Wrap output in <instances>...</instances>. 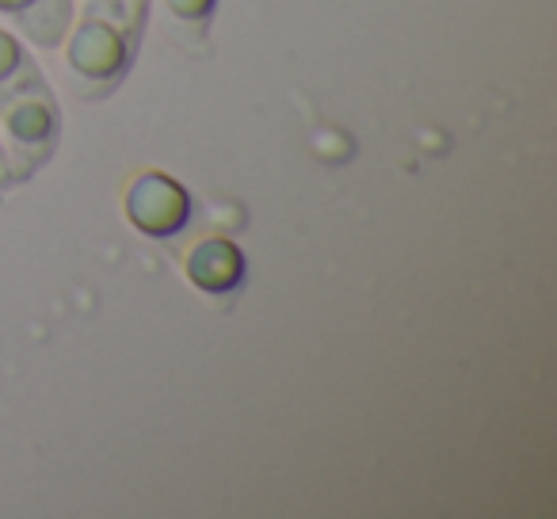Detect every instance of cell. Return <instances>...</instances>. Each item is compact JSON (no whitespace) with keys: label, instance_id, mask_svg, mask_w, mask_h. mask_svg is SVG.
I'll list each match as a JSON object with an SVG mask.
<instances>
[{"label":"cell","instance_id":"1","mask_svg":"<svg viewBox=\"0 0 557 519\" xmlns=\"http://www.w3.org/2000/svg\"><path fill=\"white\" fill-rule=\"evenodd\" d=\"M146 24L149 12L131 9L123 0H81L70 32L58 42L73 100L100 103L119 92L138 62Z\"/></svg>","mask_w":557,"mask_h":519},{"label":"cell","instance_id":"2","mask_svg":"<svg viewBox=\"0 0 557 519\" xmlns=\"http://www.w3.org/2000/svg\"><path fill=\"white\" fill-rule=\"evenodd\" d=\"M62 141V103L42 73L0 96V146L16 184L35 180Z\"/></svg>","mask_w":557,"mask_h":519},{"label":"cell","instance_id":"3","mask_svg":"<svg viewBox=\"0 0 557 519\" xmlns=\"http://www.w3.org/2000/svg\"><path fill=\"white\" fill-rule=\"evenodd\" d=\"M126 218L138 225L146 237H176L180 230H187L195 214V202L184 187L172 176L161 172H141L131 187H126Z\"/></svg>","mask_w":557,"mask_h":519},{"label":"cell","instance_id":"4","mask_svg":"<svg viewBox=\"0 0 557 519\" xmlns=\"http://www.w3.org/2000/svg\"><path fill=\"white\" fill-rule=\"evenodd\" d=\"M77 12V0H0V20L32 50H58Z\"/></svg>","mask_w":557,"mask_h":519},{"label":"cell","instance_id":"5","mask_svg":"<svg viewBox=\"0 0 557 519\" xmlns=\"http://www.w3.org/2000/svg\"><path fill=\"white\" fill-rule=\"evenodd\" d=\"M184 268H187V280H191L199 291H207V295L237 291L240 275H245V260H240V252L230 245V240H218V237L199 240V245L187 252Z\"/></svg>","mask_w":557,"mask_h":519},{"label":"cell","instance_id":"6","mask_svg":"<svg viewBox=\"0 0 557 519\" xmlns=\"http://www.w3.org/2000/svg\"><path fill=\"white\" fill-rule=\"evenodd\" d=\"M153 12L172 42L184 50H202L210 42L218 0H149V16Z\"/></svg>","mask_w":557,"mask_h":519},{"label":"cell","instance_id":"7","mask_svg":"<svg viewBox=\"0 0 557 519\" xmlns=\"http://www.w3.org/2000/svg\"><path fill=\"white\" fill-rule=\"evenodd\" d=\"M35 73H42V70H39V62H35L32 47L0 20V96L20 88L24 81H32Z\"/></svg>","mask_w":557,"mask_h":519},{"label":"cell","instance_id":"8","mask_svg":"<svg viewBox=\"0 0 557 519\" xmlns=\"http://www.w3.org/2000/svg\"><path fill=\"white\" fill-rule=\"evenodd\" d=\"M16 184L12 180V169H9V157H4V146H0V191H9V187Z\"/></svg>","mask_w":557,"mask_h":519},{"label":"cell","instance_id":"9","mask_svg":"<svg viewBox=\"0 0 557 519\" xmlns=\"http://www.w3.org/2000/svg\"><path fill=\"white\" fill-rule=\"evenodd\" d=\"M123 4H131V9H141V12H149V0H123Z\"/></svg>","mask_w":557,"mask_h":519}]
</instances>
